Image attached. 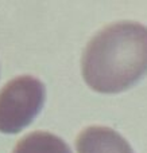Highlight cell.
I'll use <instances>...</instances> for the list:
<instances>
[{
    "mask_svg": "<svg viewBox=\"0 0 147 153\" xmlns=\"http://www.w3.org/2000/svg\"><path fill=\"white\" fill-rule=\"evenodd\" d=\"M147 74V27L119 22L96 34L82 54V76L91 89L113 94Z\"/></svg>",
    "mask_w": 147,
    "mask_h": 153,
    "instance_id": "6da1fadb",
    "label": "cell"
},
{
    "mask_svg": "<svg viewBox=\"0 0 147 153\" xmlns=\"http://www.w3.org/2000/svg\"><path fill=\"white\" fill-rule=\"evenodd\" d=\"M45 85L30 75H22L0 90V132L14 134L28 126L45 103Z\"/></svg>",
    "mask_w": 147,
    "mask_h": 153,
    "instance_id": "7a4b0ae2",
    "label": "cell"
},
{
    "mask_svg": "<svg viewBox=\"0 0 147 153\" xmlns=\"http://www.w3.org/2000/svg\"><path fill=\"white\" fill-rule=\"evenodd\" d=\"M77 153H134L131 145L111 128L89 126L76 140Z\"/></svg>",
    "mask_w": 147,
    "mask_h": 153,
    "instance_id": "3957f363",
    "label": "cell"
},
{
    "mask_svg": "<svg viewBox=\"0 0 147 153\" xmlns=\"http://www.w3.org/2000/svg\"><path fill=\"white\" fill-rule=\"evenodd\" d=\"M12 153H72L68 144L47 132H32L24 136Z\"/></svg>",
    "mask_w": 147,
    "mask_h": 153,
    "instance_id": "277c9868",
    "label": "cell"
}]
</instances>
